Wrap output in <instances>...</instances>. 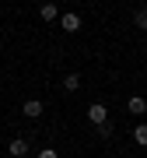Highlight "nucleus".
I'll return each instance as SVG.
<instances>
[{
  "instance_id": "nucleus-11",
  "label": "nucleus",
  "mask_w": 147,
  "mask_h": 158,
  "mask_svg": "<svg viewBox=\"0 0 147 158\" xmlns=\"http://www.w3.org/2000/svg\"><path fill=\"white\" fill-rule=\"evenodd\" d=\"M39 158H56V151H53V148H42V151H39Z\"/></svg>"
},
{
  "instance_id": "nucleus-9",
  "label": "nucleus",
  "mask_w": 147,
  "mask_h": 158,
  "mask_svg": "<svg viewBox=\"0 0 147 158\" xmlns=\"http://www.w3.org/2000/svg\"><path fill=\"white\" fill-rule=\"evenodd\" d=\"M133 25H137V28H144V32H147V7H144V11H137V14H133Z\"/></svg>"
},
{
  "instance_id": "nucleus-8",
  "label": "nucleus",
  "mask_w": 147,
  "mask_h": 158,
  "mask_svg": "<svg viewBox=\"0 0 147 158\" xmlns=\"http://www.w3.org/2000/svg\"><path fill=\"white\" fill-rule=\"evenodd\" d=\"M63 88H67V91H77L81 88V77H77V74H67V77H63Z\"/></svg>"
},
{
  "instance_id": "nucleus-1",
  "label": "nucleus",
  "mask_w": 147,
  "mask_h": 158,
  "mask_svg": "<svg viewBox=\"0 0 147 158\" xmlns=\"http://www.w3.org/2000/svg\"><path fill=\"white\" fill-rule=\"evenodd\" d=\"M88 119L95 127H102V123H109V109L102 106V102H95V106H88Z\"/></svg>"
},
{
  "instance_id": "nucleus-6",
  "label": "nucleus",
  "mask_w": 147,
  "mask_h": 158,
  "mask_svg": "<svg viewBox=\"0 0 147 158\" xmlns=\"http://www.w3.org/2000/svg\"><path fill=\"white\" fill-rule=\"evenodd\" d=\"M130 113H133V116H140V113H147V102H144L140 95H133V98H130Z\"/></svg>"
},
{
  "instance_id": "nucleus-4",
  "label": "nucleus",
  "mask_w": 147,
  "mask_h": 158,
  "mask_svg": "<svg viewBox=\"0 0 147 158\" xmlns=\"http://www.w3.org/2000/svg\"><path fill=\"white\" fill-rule=\"evenodd\" d=\"M7 151H11L14 158H21V155H28V141H21V137H18V141H11V144H7Z\"/></svg>"
},
{
  "instance_id": "nucleus-2",
  "label": "nucleus",
  "mask_w": 147,
  "mask_h": 158,
  "mask_svg": "<svg viewBox=\"0 0 147 158\" xmlns=\"http://www.w3.org/2000/svg\"><path fill=\"white\" fill-rule=\"evenodd\" d=\"M21 113L28 116V119H35V116H42V102H39V98H28V102H25V109H21Z\"/></svg>"
},
{
  "instance_id": "nucleus-10",
  "label": "nucleus",
  "mask_w": 147,
  "mask_h": 158,
  "mask_svg": "<svg viewBox=\"0 0 147 158\" xmlns=\"http://www.w3.org/2000/svg\"><path fill=\"white\" fill-rule=\"evenodd\" d=\"M98 134H102V141H109V137H112V123H102V127H98Z\"/></svg>"
},
{
  "instance_id": "nucleus-7",
  "label": "nucleus",
  "mask_w": 147,
  "mask_h": 158,
  "mask_svg": "<svg viewBox=\"0 0 147 158\" xmlns=\"http://www.w3.org/2000/svg\"><path fill=\"white\" fill-rule=\"evenodd\" d=\"M133 141L140 144V148H147V123H140V127L133 130Z\"/></svg>"
},
{
  "instance_id": "nucleus-3",
  "label": "nucleus",
  "mask_w": 147,
  "mask_h": 158,
  "mask_svg": "<svg viewBox=\"0 0 147 158\" xmlns=\"http://www.w3.org/2000/svg\"><path fill=\"white\" fill-rule=\"evenodd\" d=\"M60 25H63L67 32H77V28H81V18H77V14H60Z\"/></svg>"
},
{
  "instance_id": "nucleus-5",
  "label": "nucleus",
  "mask_w": 147,
  "mask_h": 158,
  "mask_svg": "<svg viewBox=\"0 0 147 158\" xmlns=\"http://www.w3.org/2000/svg\"><path fill=\"white\" fill-rule=\"evenodd\" d=\"M39 18H42V21H53V18H60V11H56L53 4H42V7H39Z\"/></svg>"
}]
</instances>
